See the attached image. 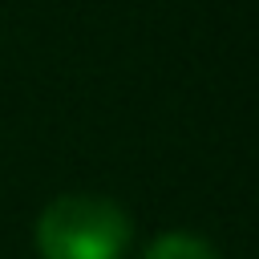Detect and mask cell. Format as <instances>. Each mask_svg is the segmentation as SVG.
Segmentation results:
<instances>
[{
  "label": "cell",
  "mask_w": 259,
  "mask_h": 259,
  "mask_svg": "<svg viewBox=\"0 0 259 259\" xmlns=\"http://www.w3.org/2000/svg\"><path fill=\"white\" fill-rule=\"evenodd\" d=\"M134 223L105 194H61L36 219L40 259H121Z\"/></svg>",
  "instance_id": "cell-1"
},
{
  "label": "cell",
  "mask_w": 259,
  "mask_h": 259,
  "mask_svg": "<svg viewBox=\"0 0 259 259\" xmlns=\"http://www.w3.org/2000/svg\"><path fill=\"white\" fill-rule=\"evenodd\" d=\"M142 259H219V251L202 239V235H190V231H170V235H158Z\"/></svg>",
  "instance_id": "cell-2"
}]
</instances>
